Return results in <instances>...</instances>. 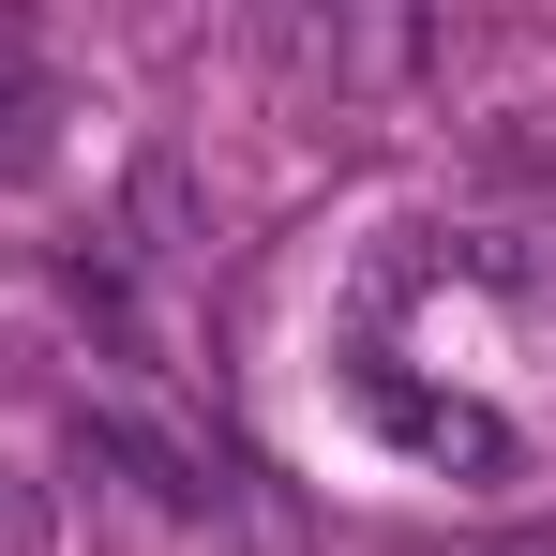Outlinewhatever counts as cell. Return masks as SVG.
Masks as SVG:
<instances>
[{
	"mask_svg": "<svg viewBox=\"0 0 556 556\" xmlns=\"http://www.w3.org/2000/svg\"><path fill=\"white\" fill-rule=\"evenodd\" d=\"M15 542H30V496H15V466H0V556H15Z\"/></svg>",
	"mask_w": 556,
	"mask_h": 556,
	"instance_id": "cell-2",
	"label": "cell"
},
{
	"mask_svg": "<svg viewBox=\"0 0 556 556\" xmlns=\"http://www.w3.org/2000/svg\"><path fill=\"white\" fill-rule=\"evenodd\" d=\"M76 452H91V466H121V481H136L151 511H211V481H195V466L166 452L151 421H121V406H91V421H76Z\"/></svg>",
	"mask_w": 556,
	"mask_h": 556,
	"instance_id": "cell-1",
	"label": "cell"
}]
</instances>
